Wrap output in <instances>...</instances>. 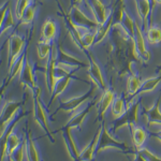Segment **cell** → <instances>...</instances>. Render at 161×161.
Instances as JSON below:
<instances>
[{"label": "cell", "mask_w": 161, "mask_h": 161, "mask_svg": "<svg viewBox=\"0 0 161 161\" xmlns=\"http://www.w3.org/2000/svg\"><path fill=\"white\" fill-rule=\"evenodd\" d=\"M68 17L75 25L85 28V29H97L100 26L93 17L88 16L86 13L83 11L80 7H77L76 4H73V7H71Z\"/></svg>", "instance_id": "1"}, {"label": "cell", "mask_w": 161, "mask_h": 161, "mask_svg": "<svg viewBox=\"0 0 161 161\" xmlns=\"http://www.w3.org/2000/svg\"><path fill=\"white\" fill-rule=\"evenodd\" d=\"M25 46V39L19 35L13 33L8 40V69L17 60V58L23 54Z\"/></svg>", "instance_id": "2"}, {"label": "cell", "mask_w": 161, "mask_h": 161, "mask_svg": "<svg viewBox=\"0 0 161 161\" xmlns=\"http://www.w3.org/2000/svg\"><path fill=\"white\" fill-rule=\"evenodd\" d=\"M146 39L145 35L143 33V30L141 29L140 25L136 23V33H134V44H136V50L139 55L140 61L142 64H146L150 60V53L147 50L146 46Z\"/></svg>", "instance_id": "3"}, {"label": "cell", "mask_w": 161, "mask_h": 161, "mask_svg": "<svg viewBox=\"0 0 161 161\" xmlns=\"http://www.w3.org/2000/svg\"><path fill=\"white\" fill-rule=\"evenodd\" d=\"M88 76L89 79L92 80V83L96 85L98 88L104 90L106 89V83H105V79L104 75L102 73V70H101L100 66L97 64V61L95 60V58L92 55H88Z\"/></svg>", "instance_id": "4"}, {"label": "cell", "mask_w": 161, "mask_h": 161, "mask_svg": "<svg viewBox=\"0 0 161 161\" xmlns=\"http://www.w3.org/2000/svg\"><path fill=\"white\" fill-rule=\"evenodd\" d=\"M88 7L92 13V17L97 20L99 25H102L108 20V16L111 14V11H108V8L104 4L102 0H87Z\"/></svg>", "instance_id": "5"}, {"label": "cell", "mask_w": 161, "mask_h": 161, "mask_svg": "<svg viewBox=\"0 0 161 161\" xmlns=\"http://www.w3.org/2000/svg\"><path fill=\"white\" fill-rule=\"evenodd\" d=\"M19 80H20V84L24 85V86H27L28 88H30L32 92H36V90L38 89L35 72H33L32 66L30 64V62L28 59H26L25 66H24V68H23L22 72H20Z\"/></svg>", "instance_id": "6"}, {"label": "cell", "mask_w": 161, "mask_h": 161, "mask_svg": "<svg viewBox=\"0 0 161 161\" xmlns=\"http://www.w3.org/2000/svg\"><path fill=\"white\" fill-rule=\"evenodd\" d=\"M57 61L69 64V66L72 67H76V68H82V67L83 68H88V64H89L82 61L76 56L68 53V52H66L61 47H58V51H57Z\"/></svg>", "instance_id": "7"}, {"label": "cell", "mask_w": 161, "mask_h": 161, "mask_svg": "<svg viewBox=\"0 0 161 161\" xmlns=\"http://www.w3.org/2000/svg\"><path fill=\"white\" fill-rule=\"evenodd\" d=\"M136 8V13L142 20L143 29H147L150 19V2L149 0H134Z\"/></svg>", "instance_id": "8"}, {"label": "cell", "mask_w": 161, "mask_h": 161, "mask_svg": "<svg viewBox=\"0 0 161 161\" xmlns=\"http://www.w3.org/2000/svg\"><path fill=\"white\" fill-rule=\"evenodd\" d=\"M26 59H27L26 58V53H23L22 55L17 58V60L15 61L9 69H8V76H7V80H6V86L4 87H7L16 76L20 75V72H22V70L25 66Z\"/></svg>", "instance_id": "9"}, {"label": "cell", "mask_w": 161, "mask_h": 161, "mask_svg": "<svg viewBox=\"0 0 161 161\" xmlns=\"http://www.w3.org/2000/svg\"><path fill=\"white\" fill-rule=\"evenodd\" d=\"M114 99H115V95H114L113 90L110 89V88H106V89L103 90L99 100V104H98V114H99V116L104 115L106 111L111 108Z\"/></svg>", "instance_id": "10"}, {"label": "cell", "mask_w": 161, "mask_h": 161, "mask_svg": "<svg viewBox=\"0 0 161 161\" xmlns=\"http://www.w3.org/2000/svg\"><path fill=\"white\" fill-rule=\"evenodd\" d=\"M114 16H113V13H112V10H111V14L108 16V20L104 23V24L100 25L99 27L96 29L97 31V37H96V43L95 44H100L102 41L105 40V38L110 35L112 28L114 26Z\"/></svg>", "instance_id": "11"}, {"label": "cell", "mask_w": 161, "mask_h": 161, "mask_svg": "<svg viewBox=\"0 0 161 161\" xmlns=\"http://www.w3.org/2000/svg\"><path fill=\"white\" fill-rule=\"evenodd\" d=\"M57 33V25L52 19H47L43 23L42 27H41V39L48 42L55 39Z\"/></svg>", "instance_id": "12"}, {"label": "cell", "mask_w": 161, "mask_h": 161, "mask_svg": "<svg viewBox=\"0 0 161 161\" xmlns=\"http://www.w3.org/2000/svg\"><path fill=\"white\" fill-rule=\"evenodd\" d=\"M127 108H128V105H127L124 97L123 96H117V97H115L111 105L112 116L115 119H120L126 114Z\"/></svg>", "instance_id": "13"}, {"label": "cell", "mask_w": 161, "mask_h": 161, "mask_svg": "<svg viewBox=\"0 0 161 161\" xmlns=\"http://www.w3.org/2000/svg\"><path fill=\"white\" fill-rule=\"evenodd\" d=\"M142 86V80L140 76L133 72H131L127 80V95L128 97H134L139 93Z\"/></svg>", "instance_id": "14"}, {"label": "cell", "mask_w": 161, "mask_h": 161, "mask_svg": "<svg viewBox=\"0 0 161 161\" xmlns=\"http://www.w3.org/2000/svg\"><path fill=\"white\" fill-rule=\"evenodd\" d=\"M160 83H161V75H157V76L148 77V79L144 80L142 82L141 89H140V92L136 96H141V95H144V93L154 92Z\"/></svg>", "instance_id": "15"}, {"label": "cell", "mask_w": 161, "mask_h": 161, "mask_svg": "<svg viewBox=\"0 0 161 161\" xmlns=\"http://www.w3.org/2000/svg\"><path fill=\"white\" fill-rule=\"evenodd\" d=\"M145 39L150 45L161 43V27L156 25L148 27L145 32Z\"/></svg>", "instance_id": "16"}, {"label": "cell", "mask_w": 161, "mask_h": 161, "mask_svg": "<svg viewBox=\"0 0 161 161\" xmlns=\"http://www.w3.org/2000/svg\"><path fill=\"white\" fill-rule=\"evenodd\" d=\"M53 45L54 44H52V42L42 40V39L39 41L37 44V54L40 60H45L50 58L52 51H53Z\"/></svg>", "instance_id": "17"}, {"label": "cell", "mask_w": 161, "mask_h": 161, "mask_svg": "<svg viewBox=\"0 0 161 161\" xmlns=\"http://www.w3.org/2000/svg\"><path fill=\"white\" fill-rule=\"evenodd\" d=\"M96 37H97V31L96 29L87 30L86 32L83 35L82 41H80V47L82 51H86L90 48L96 43Z\"/></svg>", "instance_id": "18"}, {"label": "cell", "mask_w": 161, "mask_h": 161, "mask_svg": "<svg viewBox=\"0 0 161 161\" xmlns=\"http://www.w3.org/2000/svg\"><path fill=\"white\" fill-rule=\"evenodd\" d=\"M14 26H15V19H14V15H13L11 8H10V10L8 11L4 19L0 22V33H1V36L3 35V33H6L10 28L14 27Z\"/></svg>", "instance_id": "19"}, {"label": "cell", "mask_w": 161, "mask_h": 161, "mask_svg": "<svg viewBox=\"0 0 161 161\" xmlns=\"http://www.w3.org/2000/svg\"><path fill=\"white\" fill-rule=\"evenodd\" d=\"M120 25L124 27V29L131 36V37L134 38V33H136V22L132 19V17L129 15V13L127 11H125L123 19L120 22Z\"/></svg>", "instance_id": "20"}, {"label": "cell", "mask_w": 161, "mask_h": 161, "mask_svg": "<svg viewBox=\"0 0 161 161\" xmlns=\"http://www.w3.org/2000/svg\"><path fill=\"white\" fill-rule=\"evenodd\" d=\"M32 0H16V6H15V17L17 19H19L23 17L25 11L27 10V8L31 4Z\"/></svg>", "instance_id": "21"}, {"label": "cell", "mask_w": 161, "mask_h": 161, "mask_svg": "<svg viewBox=\"0 0 161 161\" xmlns=\"http://www.w3.org/2000/svg\"><path fill=\"white\" fill-rule=\"evenodd\" d=\"M35 16H36V7L33 6V4H30V6L27 8V10L25 11L23 17L19 20L20 24L22 25L31 24V23L33 22V19H35Z\"/></svg>", "instance_id": "22"}, {"label": "cell", "mask_w": 161, "mask_h": 161, "mask_svg": "<svg viewBox=\"0 0 161 161\" xmlns=\"http://www.w3.org/2000/svg\"><path fill=\"white\" fill-rule=\"evenodd\" d=\"M157 70H158L159 72H161V64H159V66L157 67Z\"/></svg>", "instance_id": "23"}, {"label": "cell", "mask_w": 161, "mask_h": 161, "mask_svg": "<svg viewBox=\"0 0 161 161\" xmlns=\"http://www.w3.org/2000/svg\"><path fill=\"white\" fill-rule=\"evenodd\" d=\"M157 1V4H161V0H156Z\"/></svg>", "instance_id": "24"}]
</instances>
